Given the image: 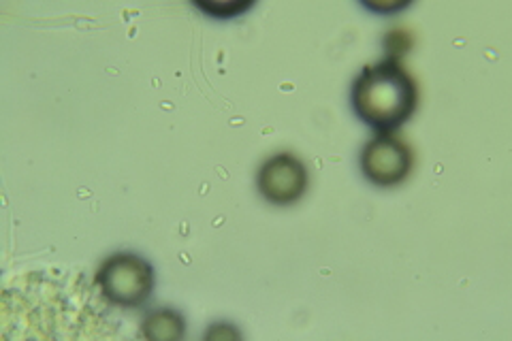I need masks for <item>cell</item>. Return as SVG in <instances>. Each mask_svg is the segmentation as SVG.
Wrapping results in <instances>:
<instances>
[{
	"label": "cell",
	"instance_id": "8992f818",
	"mask_svg": "<svg viewBox=\"0 0 512 341\" xmlns=\"http://www.w3.org/2000/svg\"><path fill=\"white\" fill-rule=\"evenodd\" d=\"M252 7V3H229V5H214V3H197V9L203 13L212 15L216 20H229L237 18V15L246 13Z\"/></svg>",
	"mask_w": 512,
	"mask_h": 341
},
{
	"label": "cell",
	"instance_id": "3957f363",
	"mask_svg": "<svg viewBox=\"0 0 512 341\" xmlns=\"http://www.w3.org/2000/svg\"><path fill=\"white\" fill-rule=\"evenodd\" d=\"M414 156L410 145L393 133H378L363 145L361 171L374 186L391 188L410 175Z\"/></svg>",
	"mask_w": 512,
	"mask_h": 341
},
{
	"label": "cell",
	"instance_id": "5b68a950",
	"mask_svg": "<svg viewBox=\"0 0 512 341\" xmlns=\"http://www.w3.org/2000/svg\"><path fill=\"white\" fill-rule=\"evenodd\" d=\"M186 322L184 316L169 307L150 312L141 322V335L146 339H182Z\"/></svg>",
	"mask_w": 512,
	"mask_h": 341
},
{
	"label": "cell",
	"instance_id": "7a4b0ae2",
	"mask_svg": "<svg viewBox=\"0 0 512 341\" xmlns=\"http://www.w3.org/2000/svg\"><path fill=\"white\" fill-rule=\"evenodd\" d=\"M156 284L154 267L135 252H116L96 271L101 295L116 307H139L152 295Z\"/></svg>",
	"mask_w": 512,
	"mask_h": 341
},
{
	"label": "cell",
	"instance_id": "6da1fadb",
	"mask_svg": "<svg viewBox=\"0 0 512 341\" xmlns=\"http://www.w3.org/2000/svg\"><path fill=\"white\" fill-rule=\"evenodd\" d=\"M352 109L357 118L378 133H393L402 126L419 103L414 77L397 58L367 64L352 86Z\"/></svg>",
	"mask_w": 512,
	"mask_h": 341
},
{
	"label": "cell",
	"instance_id": "52a82bcc",
	"mask_svg": "<svg viewBox=\"0 0 512 341\" xmlns=\"http://www.w3.org/2000/svg\"><path fill=\"white\" fill-rule=\"evenodd\" d=\"M408 3H399V5H389V7H380V5H365L367 9H372V11H376V13H389V11H399V9H404Z\"/></svg>",
	"mask_w": 512,
	"mask_h": 341
},
{
	"label": "cell",
	"instance_id": "277c9868",
	"mask_svg": "<svg viewBox=\"0 0 512 341\" xmlns=\"http://www.w3.org/2000/svg\"><path fill=\"white\" fill-rule=\"evenodd\" d=\"M310 184V175L303 162L291 154L280 152L269 156L256 177V186L259 192L271 205H293L303 194H306Z\"/></svg>",
	"mask_w": 512,
	"mask_h": 341
}]
</instances>
